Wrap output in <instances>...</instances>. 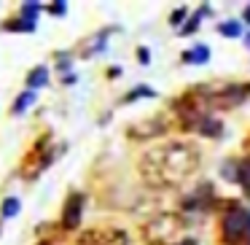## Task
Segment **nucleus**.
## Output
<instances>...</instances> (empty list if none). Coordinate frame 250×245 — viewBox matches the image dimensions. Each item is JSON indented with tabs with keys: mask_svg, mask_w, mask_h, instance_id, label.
Segmentation results:
<instances>
[{
	"mask_svg": "<svg viewBox=\"0 0 250 245\" xmlns=\"http://www.w3.org/2000/svg\"><path fill=\"white\" fill-rule=\"evenodd\" d=\"M19 213V200L17 197H8L6 202H3V218H14Z\"/></svg>",
	"mask_w": 250,
	"mask_h": 245,
	"instance_id": "nucleus-13",
	"label": "nucleus"
},
{
	"mask_svg": "<svg viewBox=\"0 0 250 245\" xmlns=\"http://www.w3.org/2000/svg\"><path fill=\"white\" fill-rule=\"evenodd\" d=\"M207 60H210V49L205 44L194 46L191 51H183V62H188V65H205Z\"/></svg>",
	"mask_w": 250,
	"mask_h": 245,
	"instance_id": "nucleus-7",
	"label": "nucleus"
},
{
	"mask_svg": "<svg viewBox=\"0 0 250 245\" xmlns=\"http://www.w3.org/2000/svg\"><path fill=\"white\" fill-rule=\"evenodd\" d=\"M46 84H49V70H46L43 65L35 67V70L27 76V87L30 89H41V87H46Z\"/></svg>",
	"mask_w": 250,
	"mask_h": 245,
	"instance_id": "nucleus-8",
	"label": "nucleus"
},
{
	"mask_svg": "<svg viewBox=\"0 0 250 245\" xmlns=\"http://www.w3.org/2000/svg\"><path fill=\"white\" fill-rule=\"evenodd\" d=\"M35 103V92H24L22 97L17 100V103H14V108H11V113H17V116H22L24 111L30 108V105Z\"/></svg>",
	"mask_w": 250,
	"mask_h": 245,
	"instance_id": "nucleus-9",
	"label": "nucleus"
},
{
	"mask_svg": "<svg viewBox=\"0 0 250 245\" xmlns=\"http://www.w3.org/2000/svg\"><path fill=\"white\" fill-rule=\"evenodd\" d=\"M186 223L178 213H159L143 226V237L148 245H178Z\"/></svg>",
	"mask_w": 250,
	"mask_h": 245,
	"instance_id": "nucleus-2",
	"label": "nucleus"
},
{
	"mask_svg": "<svg viewBox=\"0 0 250 245\" xmlns=\"http://www.w3.org/2000/svg\"><path fill=\"white\" fill-rule=\"evenodd\" d=\"M76 245H129V234L124 229H89L78 234Z\"/></svg>",
	"mask_w": 250,
	"mask_h": 245,
	"instance_id": "nucleus-4",
	"label": "nucleus"
},
{
	"mask_svg": "<svg viewBox=\"0 0 250 245\" xmlns=\"http://www.w3.org/2000/svg\"><path fill=\"white\" fill-rule=\"evenodd\" d=\"M49 11L51 14H60V17H62V14L67 11V3H54V6H49Z\"/></svg>",
	"mask_w": 250,
	"mask_h": 245,
	"instance_id": "nucleus-16",
	"label": "nucleus"
},
{
	"mask_svg": "<svg viewBox=\"0 0 250 245\" xmlns=\"http://www.w3.org/2000/svg\"><path fill=\"white\" fill-rule=\"evenodd\" d=\"M218 33L226 35V38H239V35H242V24L239 22H223V24H218Z\"/></svg>",
	"mask_w": 250,
	"mask_h": 245,
	"instance_id": "nucleus-10",
	"label": "nucleus"
},
{
	"mask_svg": "<svg viewBox=\"0 0 250 245\" xmlns=\"http://www.w3.org/2000/svg\"><path fill=\"white\" fill-rule=\"evenodd\" d=\"M137 57H140L143 65H148V60H151V51H148V49H137Z\"/></svg>",
	"mask_w": 250,
	"mask_h": 245,
	"instance_id": "nucleus-18",
	"label": "nucleus"
},
{
	"mask_svg": "<svg viewBox=\"0 0 250 245\" xmlns=\"http://www.w3.org/2000/svg\"><path fill=\"white\" fill-rule=\"evenodd\" d=\"M178 245H196V240H180Z\"/></svg>",
	"mask_w": 250,
	"mask_h": 245,
	"instance_id": "nucleus-19",
	"label": "nucleus"
},
{
	"mask_svg": "<svg viewBox=\"0 0 250 245\" xmlns=\"http://www.w3.org/2000/svg\"><path fill=\"white\" fill-rule=\"evenodd\" d=\"M153 89L151 87H137V89H132L129 94H126V103H132V100H137V97H153Z\"/></svg>",
	"mask_w": 250,
	"mask_h": 245,
	"instance_id": "nucleus-14",
	"label": "nucleus"
},
{
	"mask_svg": "<svg viewBox=\"0 0 250 245\" xmlns=\"http://www.w3.org/2000/svg\"><path fill=\"white\" fill-rule=\"evenodd\" d=\"M223 178L226 180H231V183H239V164H234V162H226L223 164Z\"/></svg>",
	"mask_w": 250,
	"mask_h": 245,
	"instance_id": "nucleus-12",
	"label": "nucleus"
},
{
	"mask_svg": "<svg viewBox=\"0 0 250 245\" xmlns=\"http://www.w3.org/2000/svg\"><path fill=\"white\" fill-rule=\"evenodd\" d=\"M223 237H226V243H231V245L248 240L250 237V210L231 207V210L223 216Z\"/></svg>",
	"mask_w": 250,
	"mask_h": 245,
	"instance_id": "nucleus-3",
	"label": "nucleus"
},
{
	"mask_svg": "<svg viewBox=\"0 0 250 245\" xmlns=\"http://www.w3.org/2000/svg\"><path fill=\"white\" fill-rule=\"evenodd\" d=\"M199 148L194 143L172 140L148 148L140 159V178L153 189H175L186 183L199 167Z\"/></svg>",
	"mask_w": 250,
	"mask_h": 245,
	"instance_id": "nucleus-1",
	"label": "nucleus"
},
{
	"mask_svg": "<svg viewBox=\"0 0 250 245\" xmlns=\"http://www.w3.org/2000/svg\"><path fill=\"white\" fill-rule=\"evenodd\" d=\"M245 22H248V24H250V6H248V8H245Z\"/></svg>",
	"mask_w": 250,
	"mask_h": 245,
	"instance_id": "nucleus-20",
	"label": "nucleus"
},
{
	"mask_svg": "<svg viewBox=\"0 0 250 245\" xmlns=\"http://www.w3.org/2000/svg\"><path fill=\"white\" fill-rule=\"evenodd\" d=\"M38 11H41L38 3H24V6H22V19H27V22H35Z\"/></svg>",
	"mask_w": 250,
	"mask_h": 245,
	"instance_id": "nucleus-15",
	"label": "nucleus"
},
{
	"mask_svg": "<svg viewBox=\"0 0 250 245\" xmlns=\"http://www.w3.org/2000/svg\"><path fill=\"white\" fill-rule=\"evenodd\" d=\"M81 207H83V197L81 194H70L65 202V216H62V226L65 229H76L81 221Z\"/></svg>",
	"mask_w": 250,
	"mask_h": 245,
	"instance_id": "nucleus-6",
	"label": "nucleus"
},
{
	"mask_svg": "<svg viewBox=\"0 0 250 245\" xmlns=\"http://www.w3.org/2000/svg\"><path fill=\"white\" fill-rule=\"evenodd\" d=\"M239 183L245 186V194L250 197V159H245V162L239 164Z\"/></svg>",
	"mask_w": 250,
	"mask_h": 245,
	"instance_id": "nucleus-11",
	"label": "nucleus"
},
{
	"mask_svg": "<svg viewBox=\"0 0 250 245\" xmlns=\"http://www.w3.org/2000/svg\"><path fill=\"white\" fill-rule=\"evenodd\" d=\"M183 17H186V8H180V11H175V14H172V19H169V22H172L175 27H178V24L183 22Z\"/></svg>",
	"mask_w": 250,
	"mask_h": 245,
	"instance_id": "nucleus-17",
	"label": "nucleus"
},
{
	"mask_svg": "<svg viewBox=\"0 0 250 245\" xmlns=\"http://www.w3.org/2000/svg\"><path fill=\"white\" fill-rule=\"evenodd\" d=\"M245 44H248V46H250V35H248V41H245Z\"/></svg>",
	"mask_w": 250,
	"mask_h": 245,
	"instance_id": "nucleus-21",
	"label": "nucleus"
},
{
	"mask_svg": "<svg viewBox=\"0 0 250 245\" xmlns=\"http://www.w3.org/2000/svg\"><path fill=\"white\" fill-rule=\"evenodd\" d=\"M248 97V89H239V87H223L221 92H212L210 97V105H215V108H234V105H239L242 100Z\"/></svg>",
	"mask_w": 250,
	"mask_h": 245,
	"instance_id": "nucleus-5",
	"label": "nucleus"
}]
</instances>
